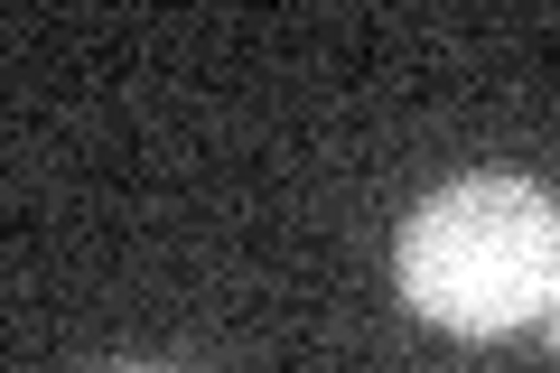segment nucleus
Masks as SVG:
<instances>
[{"instance_id": "1", "label": "nucleus", "mask_w": 560, "mask_h": 373, "mask_svg": "<svg viewBox=\"0 0 560 373\" xmlns=\"http://www.w3.org/2000/svg\"><path fill=\"white\" fill-rule=\"evenodd\" d=\"M401 299L448 336H514L560 290V197L533 177H458L393 243Z\"/></svg>"}, {"instance_id": "2", "label": "nucleus", "mask_w": 560, "mask_h": 373, "mask_svg": "<svg viewBox=\"0 0 560 373\" xmlns=\"http://www.w3.org/2000/svg\"><path fill=\"white\" fill-rule=\"evenodd\" d=\"M541 327H551V354H560V290H551V308H541Z\"/></svg>"}, {"instance_id": "3", "label": "nucleus", "mask_w": 560, "mask_h": 373, "mask_svg": "<svg viewBox=\"0 0 560 373\" xmlns=\"http://www.w3.org/2000/svg\"><path fill=\"white\" fill-rule=\"evenodd\" d=\"M113 373H178V364H113Z\"/></svg>"}]
</instances>
